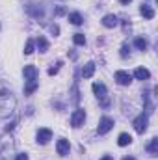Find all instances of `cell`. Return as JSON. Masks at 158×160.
I'll use <instances>...</instances> for the list:
<instances>
[{
  "mask_svg": "<svg viewBox=\"0 0 158 160\" xmlns=\"http://www.w3.org/2000/svg\"><path fill=\"white\" fill-rule=\"evenodd\" d=\"M15 106H17V99H15L13 89L7 86L6 80L0 78V119L13 116Z\"/></svg>",
  "mask_w": 158,
  "mask_h": 160,
  "instance_id": "1",
  "label": "cell"
},
{
  "mask_svg": "<svg viewBox=\"0 0 158 160\" xmlns=\"http://www.w3.org/2000/svg\"><path fill=\"white\" fill-rule=\"evenodd\" d=\"M134 128H136V132L138 134H143L145 130H147V125H149V116L147 114H140L136 119H134Z\"/></svg>",
  "mask_w": 158,
  "mask_h": 160,
  "instance_id": "2",
  "label": "cell"
},
{
  "mask_svg": "<svg viewBox=\"0 0 158 160\" xmlns=\"http://www.w3.org/2000/svg\"><path fill=\"white\" fill-rule=\"evenodd\" d=\"M84 121H86V110L84 108H77L73 112V116H71V127L73 128H78V127L84 125Z\"/></svg>",
  "mask_w": 158,
  "mask_h": 160,
  "instance_id": "3",
  "label": "cell"
},
{
  "mask_svg": "<svg viewBox=\"0 0 158 160\" xmlns=\"http://www.w3.org/2000/svg\"><path fill=\"white\" fill-rule=\"evenodd\" d=\"M114 119L112 118H108V116H104V118H101V121H99V127H97V132L102 136V134H106V132H110L112 128H114Z\"/></svg>",
  "mask_w": 158,
  "mask_h": 160,
  "instance_id": "4",
  "label": "cell"
},
{
  "mask_svg": "<svg viewBox=\"0 0 158 160\" xmlns=\"http://www.w3.org/2000/svg\"><path fill=\"white\" fill-rule=\"evenodd\" d=\"M114 78H116V82H117L119 86H128L132 82V75L126 73V71H116Z\"/></svg>",
  "mask_w": 158,
  "mask_h": 160,
  "instance_id": "5",
  "label": "cell"
},
{
  "mask_svg": "<svg viewBox=\"0 0 158 160\" xmlns=\"http://www.w3.org/2000/svg\"><path fill=\"white\" fill-rule=\"evenodd\" d=\"M69 149H71L69 140L60 138V140H58V143H56V151H58V155H60V157H65V155H69Z\"/></svg>",
  "mask_w": 158,
  "mask_h": 160,
  "instance_id": "6",
  "label": "cell"
},
{
  "mask_svg": "<svg viewBox=\"0 0 158 160\" xmlns=\"http://www.w3.org/2000/svg\"><path fill=\"white\" fill-rule=\"evenodd\" d=\"M26 13H28L30 17H34V19H43V15H45L43 8L37 6V4H28V6H26Z\"/></svg>",
  "mask_w": 158,
  "mask_h": 160,
  "instance_id": "7",
  "label": "cell"
},
{
  "mask_svg": "<svg viewBox=\"0 0 158 160\" xmlns=\"http://www.w3.org/2000/svg\"><path fill=\"white\" fill-rule=\"evenodd\" d=\"M50 140H52V130L50 128H39L37 130V142H39L41 145L48 143Z\"/></svg>",
  "mask_w": 158,
  "mask_h": 160,
  "instance_id": "8",
  "label": "cell"
},
{
  "mask_svg": "<svg viewBox=\"0 0 158 160\" xmlns=\"http://www.w3.org/2000/svg\"><path fill=\"white\" fill-rule=\"evenodd\" d=\"M91 89H93V93H95L99 99H104V97L108 95V89H106V86H104L102 82H93Z\"/></svg>",
  "mask_w": 158,
  "mask_h": 160,
  "instance_id": "9",
  "label": "cell"
},
{
  "mask_svg": "<svg viewBox=\"0 0 158 160\" xmlns=\"http://www.w3.org/2000/svg\"><path fill=\"white\" fill-rule=\"evenodd\" d=\"M117 22H119L117 15H114V13L102 17V26H104V28H114V26H117Z\"/></svg>",
  "mask_w": 158,
  "mask_h": 160,
  "instance_id": "10",
  "label": "cell"
},
{
  "mask_svg": "<svg viewBox=\"0 0 158 160\" xmlns=\"http://www.w3.org/2000/svg\"><path fill=\"white\" fill-rule=\"evenodd\" d=\"M22 73H24V78L28 80V82H30V80H36V78H37V75H39L36 65H26Z\"/></svg>",
  "mask_w": 158,
  "mask_h": 160,
  "instance_id": "11",
  "label": "cell"
},
{
  "mask_svg": "<svg viewBox=\"0 0 158 160\" xmlns=\"http://www.w3.org/2000/svg\"><path fill=\"white\" fill-rule=\"evenodd\" d=\"M95 67H97L95 62H87V63L82 67V77H84V78H91L93 73H95Z\"/></svg>",
  "mask_w": 158,
  "mask_h": 160,
  "instance_id": "12",
  "label": "cell"
},
{
  "mask_svg": "<svg viewBox=\"0 0 158 160\" xmlns=\"http://www.w3.org/2000/svg\"><path fill=\"white\" fill-rule=\"evenodd\" d=\"M140 13L145 17V19H155V9L151 8V6H147V4H141V8H140Z\"/></svg>",
  "mask_w": 158,
  "mask_h": 160,
  "instance_id": "13",
  "label": "cell"
},
{
  "mask_svg": "<svg viewBox=\"0 0 158 160\" xmlns=\"http://www.w3.org/2000/svg\"><path fill=\"white\" fill-rule=\"evenodd\" d=\"M134 77L138 80H149L151 78V73H149V69H145V67H138V69L134 71Z\"/></svg>",
  "mask_w": 158,
  "mask_h": 160,
  "instance_id": "14",
  "label": "cell"
},
{
  "mask_svg": "<svg viewBox=\"0 0 158 160\" xmlns=\"http://www.w3.org/2000/svg\"><path fill=\"white\" fill-rule=\"evenodd\" d=\"M130 143H132V136H130V134H126V132L119 134V138H117L119 147H126V145H130Z\"/></svg>",
  "mask_w": 158,
  "mask_h": 160,
  "instance_id": "15",
  "label": "cell"
},
{
  "mask_svg": "<svg viewBox=\"0 0 158 160\" xmlns=\"http://www.w3.org/2000/svg\"><path fill=\"white\" fill-rule=\"evenodd\" d=\"M143 102H145V114L149 116V114H153V110H155V106H153V102H151V97H149V91H143Z\"/></svg>",
  "mask_w": 158,
  "mask_h": 160,
  "instance_id": "16",
  "label": "cell"
},
{
  "mask_svg": "<svg viewBox=\"0 0 158 160\" xmlns=\"http://www.w3.org/2000/svg\"><path fill=\"white\" fill-rule=\"evenodd\" d=\"M69 22L75 24V26H80V24L84 22V17L80 15L78 11H73V13H69Z\"/></svg>",
  "mask_w": 158,
  "mask_h": 160,
  "instance_id": "17",
  "label": "cell"
},
{
  "mask_svg": "<svg viewBox=\"0 0 158 160\" xmlns=\"http://www.w3.org/2000/svg\"><path fill=\"white\" fill-rule=\"evenodd\" d=\"M147 151H149V155H158V138H153L151 142H149V145H147Z\"/></svg>",
  "mask_w": 158,
  "mask_h": 160,
  "instance_id": "18",
  "label": "cell"
},
{
  "mask_svg": "<svg viewBox=\"0 0 158 160\" xmlns=\"http://www.w3.org/2000/svg\"><path fill=\"white\" fill-rule=\"evenodd\" d=\"M37 86H39V84H37V80H30V82L24 86V93H26V95H32V93L37 89Z\"/></svg>",
  "mask_w": 158,
  "mask_h": 160,
  "instance_id": "19",
  "label": "cell"
},
{
  "mask_svg": "<svg viewBox=\"0 0 158 160\" xmlns=\"http://www.w3.org/2000/svg\"><path fill=\"white\" fill-rule=\"evenodd\" d=\"M36 45H37L39 52H47V50H48V41L45 39L43 36H39V38H37V41H36Z\"/></svg>",
  "mask_w": 158,
  "mask_h": 160,
  "instance_id": "20",
  "label": "cell"
},
{
  "mask_svg": "<svg viewBox=\"0 0 158 160\" xmlns=\"http://www.w3.org/2000/svg\"><path fill=\"white\" fill-rule=\"evenodd\" d=\"M134 45H136L138 50H147V41L143 39V38H136L134 39Z\"/></svg>",
  "mask_w": 158,
  "mask_h": 160,
  "instance_id": "21",
  "label": "cell"
},
{
  "mask_svg": "<svg viewBox=\"0 0 158 160\" xmlns=\"http://www.w3.org/2000/svg\"><path fill=\"white\" fill-rule=\"evenodd\" d=\"M73 41H75V45H80L82 47V45H86V36L84 34H75L73 36Z\"/></svg>",
  "mask_w": 158,
  "mask_h": 160,
  "instance_id": "22",
  "label": "cell"
},
{
  "mask_svg": "<svg viewBox=\"0 0 158 160\" xmlns=\"http://www.w3.org/2000/svg\"><path fill=\"white\" fill-rule=\"evenodd\" d=\"M32 52H34V39H28L26 45H24V54L28 56V54H32Z\"/></svg>",
  "mask_w": 158,
  "mask_h": 160,
  "instance_id": "23",
  "label": "cell"
},
{
  "mask_svg": "<svg viewBox=\"0 0 158 160\" xmlns=\"http://www.w3.org/2000/svg\"><path fill=\"white\" fill-rule=\"evenodd\" d=\"M126 56H130V47L125 43V45L121 47V58H126Z\"/></svg>",
  "mask_w": 158,
  "mask_h": 160,
  "instance_id": "24",
  "label": "cell"
},
{
  "mask_svg": "<svg viewBox=\"0 0 158 160\" xmlns=\"http://www.w3.org/2000/svg\"><path fill=\"white\" fill-rule=\"evenodd\" d=\"M78 101H80V93H78V88H77V84H75V86H73V102L77 104Z\"/></svg>",
  "mask_w": 158,
  "mask_h": 160,
  "instance_id": "25",
  "label": "cell"
},
{
  "mask_svg": "<svg viewBox=\"0 0 158 160\" xmlns=\"http://www.w3.org/2000/svg\"><path fill=\"white\" fill-rule=\"evenodd\" d=\"M60 65H62V62H56V65L48 69V75H50V77H54V75H56V73L60 71Z\"/></svg>",
  "mask_w": 158,
  "mask_h": 160,
  "instance_id": "26",
  "label": "cell"
},
{
  "mask_svg": "<svg viewBox=\"0 0 158 160\" xmlns=\"http://www.w3.org/2000/svg\"><path fill=\"white\" fill-rule=\"evenodd\" d=\"M54 15H56V17L65 15V8H63V6H58V8H56V11H54Z\"/></svg>",
  "mask_w": 158,
  "mask_h": 160,
  "instance_id": "27",
  "label": "cell"
},
{
  "mask_svg": "<svg viewBox=\"0 0 158 160\" xmlns=\"http://www.w3.org/2000/svg\"><path fill=\"white\" fill-rule=\"evenodd\" d=\"M15 125H17V118H15V119H11V123L6 127V132H11V130L15 128Z\"/></svg>",
  "mask_w": 158,
  "mask_h": 160,
  "instance_id": "28",
  "label": "cell"
},
{
  "mask_svg": "<svg viewBox=\"0 0 158 160\" xmlns=\"http://www.w3.org/2000/svg\"><path fill=\"white\" fill-rule=\"evenodd\" d=\"M15 160H30V157H28L26 153H19V155L15 157Z\"/></svg>",
  "mask_w": 158,
  "mask_h": 160,
  "instance_id": "29",
  "label": "cell"
},
{
  "mask_svg": "<svg viewBox=\"0 0 158 160\" xmlns=\"http://www.w3.org/2000/svg\"><path fill=\"white\" fill-rule=\"evenodd\" d=\"M50 32H52L54 36H58V34H60V28H58L56 24H52V26H50Z\"/></svg>",
  "mask_w": 158,
  "mask_h": 160,
  "instance_id": "30",
  "label": "cell"
},
{
  "mask_svg": "<svg viewBox=\"0 0 158 160\" xmlns=\"http://www.w3.org/2000/svg\"><path fill=\"white\" fill-rule=\"evenodd\" d=\"M130 2H132V0H119V4H123V6H128Z\"/></svg>",
  "mask_w": 158,
  "mask_h": 160,
  "instance_id": "31",
  "label": "cell"
},
{
  "mask_svg": "<svg viewBox=\"0 0 158 160\" xmlns=\"http://www.w3.org/2000/svg\"><path fill=\"white\" fill-rule=\"evenodd\" d=\"M101 160H114V157H110V155H106V157H102Z\"/></svg>",
  "mask_w": 158,
  "mask_h": 160,
  "instance_id": "32",
  "label": "cell"
},
{
  "mask_svg": "<svg viewBox=\"0 0 158 160\" xmlns=\"http://www.w3.org/2000/svg\"><path fill=\"white\" fill-rule=\"evenodd\" d=\"M123 160H136V158H134V157H125Z\"/></svg>",
  "mask_w": 158,
  "mask_h": 160,
  "instance_id": "33",
  "label": "cell"
}]
</instances>
